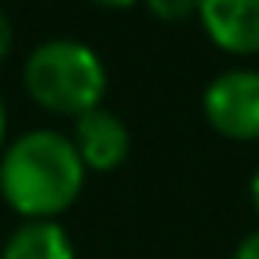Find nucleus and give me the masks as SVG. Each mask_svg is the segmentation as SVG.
Wrapping results in <instances>:
<instances>
[{"mask_svg":"<svg viewBox=\"0 0 259 259\" xmlns=\"http://www.w3.org/2000/svg\"><path fill=\"white\" fill-rule=\"evenodd\" d=\"M209 128L234 142H259V71L234 68L217 75L202 93Z\"/></svg>","mask_w":259,"mask_h":259,"instance_id":"obj_3","label":"nucleus"},{"mask_svg":"<svg viewBox=\"0 0 259 259\" xmlns=\"http://www.w3.org/2000/svg\"><path fill=\"white\" fill-rule=\"evenodd\" d=\"M248 195H252V206H255V213H259V170L252 174V185H248Z\"/></svg>","mask_w":259,"mask_h":259,"instance_id":"obj_10","label":"nucleus"},{"mask_svg":"<svg viewBox=\"0 0 259 259\" xmlns=\"http://www.w3.org/2000/svg\"><path fill=\"white\" fill-rule=\"evenodd\" d=\"M85 181V163L75 142L61 132H29L11 142L0 160V195L29 220H54L64 213Z\"/></svg>","mask_w":259,"mask_h":259,"instance_id":"obj_1","label":"nucleus"},{"mask_svg":"<svg viewBox=\"0 0 259 259\" xmlns=\"http://www.w3.org/2000/svg\"><path fill=\"white\" fill-rule=\"evenodd\" d=\"M209 43L231 57L259 54V0H199Z\"/></svg>","mask_w":259,"mask_h":259,"instance_id":"obj_4","label":"nucleus"},{"mask_svg":"<svg viewBox=\"0 0 259 259\" xmlns=\"http://www.w3.org/2000/svg\"><path fill=\"white\" fill-rule=\"evenodd\" d=\"M234 259H259V227L241 238V245L234 248Z\"/></svg>","mask_w":259,"mask_h":259,"instance_id":"obj_8","label":"nucleus"},{"mask_svg":"<svg viewBox=\"0 0 259 259\" xmlns=\"http://www.w3.org/2000/svg\"><path fill=\"white\" fill-rule=\"evenodd\" d=\"M0 259H75V248L61 224L29 220L8 238V245L0 248Z\"/></svg>","mask_w":259,"mask_h":259,"instance_id":"obj_6","label":"nucleus"},{"mask_svg":"<svg viewBox=\"0 0 259 259\" xmlns=\"http://www.w3.org/2000/svg\"><path fill=\"white\" fill-rule=\"evenodd\" d=\"M75 149L82 156L85 167L93 170H114L124 163L128 149H132V139H128V128L117 114L96 107L89 114H82L75 121Z\"/></svg>","mask_w":259,"mask_h":259,"instance_id":"obj_5","label":"nucleus"},{"mask_svg":"<svg viewBox=\"0 0 259 259\" xmlns=\"http://www.w3.org/2000/svg\"><path fill=\"white\" fill-rule=\"evenodd\" d=\"M4 128H8V117H4V103H0V146H4Z\"/></svg>","mask_w":259,"mask_h":259,"instance_id":"obj_12","label":"nucleus"},{"mask_svg":"<svg viewBox=\"0 0 259 259\" xmlns=\"http://www.w3.org/2000/svg\"><path fill=\"white\" fill-rule=\"evenodd\" d=\"M25 89L43 110L78 121L82 114L100 107L107 93V68L85 43L50 39L29 54Z\"/></svg>","mask_w":259,"mask_h":259,"instance_id":"obj_2","label":"nucleus"},{"mask_svg":"<svg viewBox=\"0 0 259 259\" xmlns=\"http://www.w3.org/2000/svg\"><path fill=\"white\" fill-rule=\"evenodd\" d=\"M96 4H103V8H132L135 0H96Z\"/></svg>","mask_w":259,"mask_h":259,"instance_id":"obj_11","label":"nucleus"},{"mask_svg":"<svg viewBox=\"0 0 259 259\" xmlns=\"http://www.w3.org/2000/svg\"><path fill=\"white\" fill-rule=\"evenodd\" d=\"M146 4L160 22H185L199 15V0H146Z\"/></svg>","mask_w":259,"mask_h":259,"instance_id":"obj_7","label":"nucleus"},{"mask_svg":"<svg viewBox=\"0 0 259 259\" xmlns=\"http://www.w3.org/2000/svg\"><path fill=\"white\" fill-rule=\"evenodd\" d=\"M11 39H15V32H11V22H8V15L0 11V61L8 57V50H11Z\"/></svg>","mask_w":259,"mask_h":259,"instance_id":"obj_9","label":"nucleus"}]
</instances>
